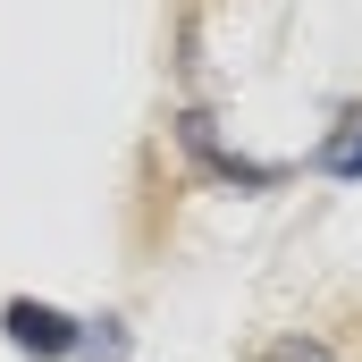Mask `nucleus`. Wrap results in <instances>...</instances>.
<instances>
[{
	"instance_id": "1",
	"label": "nucleus",
	"mask_w": 362,
	"mask_h": 362,
	"mask_svg": "<svg viewBox=\"0 0 362 362\" xmlns=\"http://www.w3.org/2000/svg\"><path fill=\"white\" fill-rule=\"evenodd\" d=\"M177 144H185V160H194L202 177H219V185H253V194H262V185L286 177L278 160H245V152H228V144L211 135V118H202V110H185V118H177Z\"/></svg>"
},
{
	"instance_id": "2",
	"label": "nucleus",
	"mask_w": 362,
	"mask_h": 362,
	"mask_svg": "<svg viewBox=\"0 0 362 362\" xmlns=\"http://www.w3.org/2000/svg\"><path fill=\"white\" fill-rule=\"evenodd\" d=\"M0 329H8V346L34 362H68L85 346V320H68V312H51V303H34V295H17L8 312H0Z\"/></svg>"
},
{
	"instance_id": "3",
	"label": "nucleus",
	"mask_w": 362,
	"mask_h": 362,
	"mask_svg": "<svg viewBox=\"0 0 362 362\" xmlns=\"http://www.w3.org/2000/svg\"><path fill=\"white\" fill-rule=\"evenodd\" d=\"M320 169H329V177H362V118H346V127L320 144Z\"/></svg>"
},
{
	"instance_id": "4",
	"label": "nucleus",
	"mask_w": 362,
	"mask_h": 362,
	"mask_svg": "<svg viewBox=\"0 0 362 362\" xmlns=\"http://www.w3.org/2000/svg\"><path fill=\"white\" fill-rule=\"evenodd\" d=\"M253 362H337V354H329L320 337H278V346H262Z\"/></svg>"
}]
</instances>
